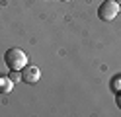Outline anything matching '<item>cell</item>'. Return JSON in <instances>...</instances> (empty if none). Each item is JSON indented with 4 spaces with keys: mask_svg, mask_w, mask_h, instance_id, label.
I'll list each match as a JSON object with an SVG mask.
<instances>
[{
    "mask_svg": "<svg viewBox=\"0 0 121 117\" xmlns=\"http://www.w3.org/2000/svg\"><path fill=\"white\" fill-rule=\"evenodd\" d=\"M4 62H6V66L10 70H22L26 65H29V59L22 49L12 47V49H8L4 53Z\"/></svg>",
    "mask_w": 121,
    "mask_h": 117,
    "instance_id": "cell-1",
    "label": "cell"
},
{
    "mask_svg": "<svg viewBox=\"0 0 121 117\" xmlns=\"http://www.w3.org/2000/svg\"><path fill=\"white\" fill-rule=\"evenodd\" d=\"M119 10H121V6L115 0H105V2H102L100 8H98V18L102 22H111V20H115Z\"/></svg>",
    "mask_w": 121,
    "mask_h": 117,
    "instance_id": "cell-2",
    "label": "cell"
},
{
    "mask_svg": "<svg viewBox=\"0 0 121 117\" xmlns=\"http://www.w3.org/2000/svg\"><path fill=\"white\" fill-rule=\"evenodd\" d=\"M41 78V70L39 66H33V65H26L22 68V80L26 84H37Z\"/></svg>",
    "mask_w": 121,
    "mask_h": 117,
    "instance_id": "cell-3",
    "label": "cell"
},
{
    "mask_svg": "<svg viewBox=\"0 0 121 117\" xmlns=\"http://www.w3.org/2000/svg\"><path fill=\"white\" fill-rule=\"evenodd\" d=\"M14 88V80L6 74H0V94H10Z\"/></svg>",
    "mask_w": 121,
    "mask_h": 117,
    "instance_id": "cell-4",
    "label": "cell"
},
{
    "mask_svg": "<svg viewBox=\"0 0 121 117\" xmlns=\"http://www.w3.org/2000/svg\"><path fill=\"white\" fill-rule=\"evenodd\" d=\"M111 90L113 92H119L121 90V74H117V76L111 78Z\"/></svg>",
    "mask_w": 121,
    "mask_h": 117,
    "instance_id": "cell-5",
    "label": "cell"
},
{
    "mask_svg": "<svg viewBox=\"0 0 121 117\" xmlns=\"http://www.w3.org/2000/svg\"><path fill=\"white\" fill-rule=\"evenodd\" d=\"M115 104H117V107L121 109V90H119V92H115Z\"/></svg>",
    "mask_w": 121,
    "mask_h": 117,
    "instance_id": "cell-6",
    "label": "cell"
},
{
    "mask_svg": "<svg viewBox=\"0 0 121 117\" xmlns=\"http://www.w3.org/2000/svg\"><path fill=\"white\" fill-rule=\"evenodd\" d=\"M115 2H117V4H119V6H121V0H115Z\"/></svg>",
    "mask_w": 121,
    "mask_h": 117,
    "instance_id": "cell-7",
    "label": "cell"
}]
</instances>
